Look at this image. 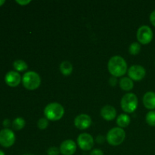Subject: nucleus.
Here are the masks:
<instances>
[{
	"mask_svg": "<svg viewBox=\"0 0 155 155\" xmlns=\"http://www.w3.org/2000/svg\"><path fill=\"white\" fill-rule=\"evenodd\" d=\"M109 73L114 77H120L126 74L127 71V64L124 58L120 56H113L107 64Z\"/></svg>",
	"mask_w": 155,
	"mask_h": 155,
	"instance_id": "1",
	"label": "nucleus"
},
{
	"mask_svg": "<svg viewBox=\"0 0 155 155\" xmlns=\"http://www.w3.org/2000/svg\"><path fill=\"white\" fill-rule=\"evenodd\" d=\"M44 114L48 120L57 121L61 119L64 114L63 106L58 102L49 103L44 109Z\"/></svg>",
	"mask_w": 155,
	"mask_h": 155,
	"instance_id": "2",
	"label": "nucleus"
},
{
	"mask_svg": "<svg viewBox=\"0 0 155 155\" xmlns=\"http://www.w3.org/2000/svg\"><path fill=\"white\" fill-rule=\"evenodd\" d=\"M126 133L124 129L114 127L109 130L106 136V140L112 146H118L125 140Z\"/></svg>",
	"mask_w": 155,
	"mask_h": 155,
	"instance_id": "3",
	"label": "nucleus"
},
{
	"mask_svg": "<svg viewBox=\"0 0 155 155\" xmlns=\"http://www.w3.org/2000/svg\"><path fill=\"white\" fill-rule=\"evenodd\" d=\"M23 86L28 90H35L41 83V78L37 73L34 71H28L22 77Z\"/></svg>",
	"mask_w": 155,
	"mask_h": 155,
	"instance_id": "4",
	"label": "nucleus"
},
{
	"mask_svg": "<svg viewBox=\"0 0 155 155\" xmlns=\"http://www.w3.org/2000/svg\"><path fill=\"white\" fill-rule=\"evenodd\" d=\"M120 106L124 112L128 114L133 113L137 109L138 98L134 93H127L123 96L120 101Z\"/></svg>",
	"mask_w": 155,
	"mask_h": 155,
	"instance_id": "5",
	"label": "nucleus"
},
{
	"mask_svg": "<svg viewBox=\"0 0 155 155\" xmlns=\"http://www.w3.org/2000/svg\"><path fill=\"white\" fill-rule=\"evenodd\" d=\"M153 31L148 26L144 25L139 27L136 33V38L139 43L147 45L150 43L153 39Z\"/></svg>",
	"mask_w": 155,
	"mask_h": 155,
	"instance_id": "6",
	"label": "nucleus"
},
{
	"mask_svg": "<svg viewBox=\"0 0 155 155\" xmlns=\"http://www.w3.org/2000/svg\"><path fill=\"white\" fill-rule=\"evenodd\" d=\"M15 142V135L12 130L5 128L0 131V145L4 148L12 147Z\"/></svg>",
	"mask_w": 155,
	"mask_h": 155,
	"instance_id": "7",
	"label": "nucleus"
},
{
	"mask_svg": "<svg viewBox=\"0 0 155 155\" xmlns=\"http://www.w3.org/2000/svg\"><path fill=\"white\" fill-rule=\"evenodd\" d=\"M77 143L83 151H90L94 146V139L89 133H81L77 138Z\"/></svg>",
	"mask_w": 155,
	"mask_h": 155,
	"instance_id": "8",
	"label": "nucleus"
},
{
	"mask_svg": "<svg viewBox=\"0 0 155 155\" xmlns=\"http://www.w3.org/2000/svg\"><path fill=\"white\" fill-rule=\"evenodd\" d=\"M129 77L134 81H140L146 75V71L142 65H133L128 70Z\"/></svg>",
	"mask_w": 155,
	"mask_h": 155,
	"instance_id": "9",
	"label": "nucleus"
},
{
	"mask_svg": "<svg viewBox=\"0 0 155 155\" xmlns=\"http://www.w3.org/2000/svg\"><path fill=\"white\" fill-rule=\"evenodd\" d=\"M92 124V118L86 114H81L76 117L74 120V125L79 130H86Z\"/></svg>",
	"mask_w": 155,
	"mask_h": 155,
	"instance_id": "10",
	"label": "nucleus"
},
{
	"mask_svg": "<svg viewBox=\"0 0 155 155\" xmlns=\"http://www.w3.org/2000/svg\"><path fill=\"white\" fill-rule=\"evenodd\" d=\"M5 81L8 86L16 87L22 81V78L18 72L11 71L6 74L5 77Z\"/></svg>",
	"mask_w": 155,
	"mask_h": 155,
	"instance_id": "11",
	"label": "nucleus"
},
{
	"mask_svg": "<svg viewBox=\"0 0 155 155\" xmlns=\"http://www.w3.org/2000/svg\"><path fill=\"white\" fill-rule=\"evenodd\" d=\"M77 151V145L71 139L65 140L61 144L60 152L63 155H73Z\"/></svg>",
	"mask_w": 155,
	"mask_h": 155,
	"instance_id": "12",
	"label": "nucleus"
},
{
	"mask_svg": "<svg viewBox=\"0 0 155 155\" xmlns=\"http://www.w3.org/2000/svg\"><path fill=\"white\" fill-rule=\"evenodd\" d=\"M101 116L105 120L110 121L113 120L117 116V110L115 107L111 105H105L101 108Z\"/></svg>",
	"mask_w": 155,
	"mask_h": 155,
	"instance_id": "13",
	"label": "nucleus"
},
{
	"mask_svg": "<svg viewBox=\"0 0 155 155\" xmlns=\"http://www.w3.org/2000/svg\"><path fill=\"white\" fill-rule=\"evenodd\" d=\"M144 106L148 110L155 109V92H148L143 96Z\"/></svg>",
	"mask_w": 155,
	"mask_h": 155,
	"instance_id": "14",
	"label": "nucleus"
},
{
	"mask_svg": "<svg viewBox=\"0 0 155 155\" xmlns=\"http://www.w3.org/2000/svg\"><path fill=\"white\" fill-rule=\"evenodd\" d=\"M130 117L127 114H121L117 118V124L120 128H126L130 124Z\"/></svg>",
	"mask_w": 155,
	"mask_h": 155,
	"instance_id": "15",
	"label": "nucleus"
},
{
	"mask_svg": "<svg viewBox=\"0 0 155 155\" xmlns=\"http://www.w3.org/2000/svg\"><path fill=\"white\" fill-rule=\"evenodd\" d=\"M120 87L124 91H130L134 87L133 81L130 77H123L119 82Z\"/></svg>",
	"mask_w": 155,
	"mask_h": 155,
	"instance_id": "16",
	"label": "nucleus"
},
{
	"mask_svg": "<svg viewBox=\"0 0 155 155\" xmlns=\"http://www.w3.org/2000/svg\"><path fill=\"white\" fill-rule=\"evenodd\" d=\"M60 71L64 76L71 75L73 71V65L68 61H64L60 64Z\"/></svg>",
	"mask_w": 155,
	"mask_h": 155,
	"instance_id": "17",
	"label": "nucleus"
},
{
	"mask_svg": "<svg viewBox=\"0 0 155 155\" xmlns=\"http://www.w3.org/2000/svg\"><path fill=\"white\" fill-rule=\"evenodd\" d=\"M13 68H15L17 72H22V71H25L28 68V66L24 60L18 59V60L14 61Z\"/></svg>",
	"mask_w": 155,
	"mask_h": 155,
	"instance_id": "18",
	"label": "nucleus"
},
{
	"mask_svg": "<svg viewBox=\"0 0 155 155\" xmlns=\"http://www.w3.org/2000/svg\"><path fill=\"white\" fill-rule=\"evenodd\" d=\"M12 128L15 130H21L25 127V120L22 117H17L13 120L12 124Z\"/></svg>",
	"mask_w": 155,
	"mask_h": 155,
	"instance_id": "19",
	"label": "nucleus"
},
{
	"mask_svg": "<svg viewBox=\"0 0 155 155\" xmlns=\"http://www.w3.org/2000/svg\"><path fill=\"white\" fill-rule=\"evenodd\" d=\"M141 51V45L140 43L137 42H134L133 43L130 44V47H129V51L133 55H136L139 54Z\"/></svg>",
	"mask_w": 155,
	"mask_h": 155,
	"instance_id": "20",
	"label": "nucleus"
},
{
	"mask_svg": "<svg viewBox=\"0 0 155 155\" xmlns=\"http://www.w3.org/2000/svg\"><path fill=\"white\" fill-rule=\"evenodd\" d=\"M145 120L149 126L155 127V110H151L147 114Z\"/></svg>",
	"mask_w": 155,
	"mask_h": 155,
	"instance_id": "21",
	"label": "nucleus"
},
{
	"mask_svg": "<svg viewBox=\"0 0 155 155\" xmlns=\"http://www.w3.org/2000/svg\"><path fill=\"white\" fill-rule=\"evenodd\" d=\"M37 126L39 127V129L40 130H45L48 127V120L47 118H40V119L38 120Z\"/></svg>",
	"mask_w": 155,
	"mask_h": 155,
	"instance_id": "22",
	"label": "nucleus"
},
{
	"mask_svg": "<svg viewBox=\"0 0 155 155\" xmlns=\"http://www.w3.org/2000/svg\"><path fill=\"white\" fill-rule=\"evenodd\" d=\"M60 152V148L57 147H51L47 150V154L48 155H58Z\"/></svg>",
	"mask_w": 155,
	"mask_h": 155,
	"instance_id": "23",
	"label": "nucleus"
},
{
	"mask_svg": "<svg viewBox=\"0 0 155 155\" xmlns=\"http://www.w3.org/2000/svg\"><path fill=\"white\" fill-rule=\"evenodd\" d=\"M90 155H104V153L101 149L95 148V149H93L91 151Z\"/></svg>",
	"mask_w": 155,
	"mask_h": 155,
	"instance_id": "24",
	"label": "nucleus"
},
{
	"mask_svg": "<svg viewBox=\"0 0 155 155\" xmlns=\"http://www.w3.org/2000/svg\"><path fill=\"white\" fill-rule=\"evenodd\" d=\"M117 77H110V79H109V83H110V85L111 86H115L117 84Z\"/></svg>",
	"mask_w": 155,
	"mask_h": 155,
	"instance_id": "25",
	"label": "nucleus"
},
{
	"mask_svg": "<svg viewBox=\"0 0 155 155\" xmlns=\"http://www.w3.org/2000/svg\"><path fill=\"white\" fill-rule=\"evenodd\" d=\"M150 21H151V24L155 27V10L153 11L150 15Z\"/></svg>",
	"mask_w": 155,
	"mask_h": 155,
	"instance_id": "26",
	"label": "nucleus"
},
{
	"mask_svg": "<svg viewBox=\"0 0 155 155\" xmlns=\"http://www.w3.org/2000/svg\"><path fill=\"white\" fill-rule=\"evenodd\" d=\"M16 2L18 3V4L21 5H26L29 4V3L30 2V0H28V1H20V0H17Z\"/></svg>",
	"mask_w": 155,
	"mask_h": 155,
	"instance_id": "27",
	"label": "nucleus"
},
{
	"mask_svg": "<svg viewBox=\"0 0 155 155\" xmlns=\"http://www.w3.org/2000/svg\"><path fill=\"white\" fill-rule=\"evenodd\" d=\"M104 140H105V139H104L102 136H98L96 139L97 142H98V143H100V144L103 143V142H104Z\"/></svg>",
	"mask_w": 155,
	"mask_h": 155,
	"instance_id": "28",
	"label": "nucleus"
},
{
	"mask_svg": "<svg viewBox=\"0 0 155 155\" xmlns=\"http://www.w3.org/2000/svg\"><path fill=\"white\" fill-rule=\"evenodd\" d=\"M3 126H4L5 128H7V127H8L9 126H10L11 124V122H10V120L8 119H5L4 120V121H3Z\"/></svg>",
	"mask_w": 155,
	"mask_h": 155,
	"instance_id": "29",
	"label": "nucleus"
},
{
	"mask_svg": "<svg viewBox=\"0 0 155 155\" xmlns=\"http://www.w3.org/2000/svg\"><path fill=\"white\" fill-rule=\"evenodd\" d=\"M5 2V0H0V6L2 5Z\"/></svg>",
	"mask_w": 155,
	"mask_h": 155,
	"instance_id": "30",
	"label": "nucleus"
},
{
	"mask_svg": "<svg viewBox=\"0 0 155 155\" xmlns=\"http://www.w3.org/2000/svg\"><path fill=\"white\" fill-rule=\"evenodd\" d=\"M0 155H5V153L3 152L2 150H0Z\"/></svg>",
	"mask_w": 155,
	"mask_h": 155,
	"instance_id": "31",
	"label": "nucleus"
},
{
	"mask_svg": "<svg viewBox=\"0 0 155 155\" xmlns=\"http://www.w3.org/2000/svg\"><path fill=\"white\" fill-rule=\"evenodd\" d=\"M24 155H33V154H24Z\"/></svg>",
	"mask_w": 155,
	"mask_h": 155,
	"instance_id": "32",
	"label": "nucleus"
}]
</instances>
